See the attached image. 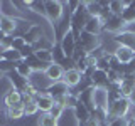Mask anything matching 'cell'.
Masks as SVG:
<instances>
[{
  "label": "cell",
  "instance_id": "obj_18",
  "mask_svg": "<svg viewBox=\"0 0 135 126\" xmlns=\"http://www.w3.org/2000/svg\"><path fill=\"white\" fill-rule=\"evenodd\" d=\"M73 111H74V116H76V119L79 121V124H84V123H86V121L91 118V113L88 111V108L84 106V104H83L79 99H78V104H76V108L73 109Z\"/></svg>",
  "mask_w": 135,
  "mask_h": 126
},
{
  "label": "cell",
  "instance_id": "obj_30",
  "mask_svg": "<svg viewBox=\"0 0 135 126\" xmlns=\"http://www.w3.org/2000/svg\"><path fill=\"white\" fill-rule=\"evenodd\" d=\"M86 8L90 17H100L101 14V3L100 2H86Z\"/></svg>",
  "mask_w": 135,
  "mask_h": 126
},
{
  "label": "cell",
  "instance_id": "obj_27",
  "mask_svg": "<svg viewBox=\"0 0 135 126\" xmlns=\"http://www.w3.org/2000/svg\"><path fill=\"white\" fill-rule=\"evenodd\" d=\"M15 71L17 72H19L20 76H22V77H31V74H32V69L31 67H29L27 64H25L24 61H19V62H15Z\"/></svg>",
  "mask_w": 135,
  "mask_h": 126
},
{
  "label": "cell",
  "instance_id": "obj_25",
  "mask_svg": "<svg viewBox=\"0 0 135 126\" xmlns=\"http://www.w3.org/2000/svg\"><path fill=\"white\" fill-rule=\"evenodd\" d=\"M0 59H5V61H10V62H19V61H24L22 56H20V50H15V49H7L0 54Z\"/></svg>",
  "mask_w": 135,
  "mask_h": 126
},
{
  "label": "cell",
  "instance_id": "obj_21",
  "mask_svg": "<svg viewBox=\"0 0 135 126\" xmlns=\"http://www.w3.org/2000/svg\"><path fill=\"white\" fill-rule=\"evenodd\" d=\"M22 19V17H20ZM17 24H19V19H10V17H3L2 15V22H0V29L7 34V35H14Z\"/></svg>",
  "mask_w": 135,
  "mask_h": 126
},
{
  "label": "cell",
  "instance_id": "obj_10",
  "mask_svg": "<svg viewBox=\"0 0 135 126\" xmlns=\"http://www.w3.org/2000/svg\"><path fill=\"white\" fill-rule=\"evenodd\" d=\"M90 82L93 87H98V89H108L110 87V79H108V72L100 69H95V72L91 74Z\"/></svg>",
  "mask_w": 135,
  "mask_h": 126
},
{
  "label": "cell",
  "instance_id": "obj_37",
  "mask_svg": "<svg viewBox=\"0 0 135 126\" xmlns=\"http://www.w3.org/2000/svg\"><path fill=\"white\" fill-rule=\"evenodd\" d=\"M12 42H14V35H7L5 39L2 40L0 47H2L3 50H7V49H12Z\"/></svg>",
  "mask_w": 135,
  "mask_h": 126
},
{
  "label": "cell",
  "instance_id": "obj_31",
  "mask_svg": "<svg viewBox=\"0 0 135 126\" xmlns=\"http://www.w3.org/2000/svg\"><path fill=\"white\" fill-rule=\"evenodd\" d=\"M24 113H25V116H34V114H37V113H39V106H37L36 101H31V103L24 104Z\"/></svg>",
  "mask_w": 135,
  "mask_h": 126
},
{
  "label": "cell",
  "instance_id": "obj_22",
  "mask_svg": "<svg viewBox=\"0 0 135 126\" xmlns=\"http://www.w3.org/2000/svg\"><path fill=\"white\" fill-rule=\"evenodd\" d=\"M25 5L31 12L34 14H39L42 17H46V2H39V0H29V2H25Z\"/></svg>",
  "mask_w": 135,
  "mask_h": 126
},
{
  "label": "cell",
  "instance_id": "obj_17",
  "mask_svg": "<svg viewBox=\"0 0 135 126\" xmlns=\"http://www.w3.org/2000/svg\"><path fill=\"white\" fill-rule=\"evenodd\" d=\"M3 103H5V108H12V106L20 104L22 103V92L15 91L14 87H8L7 92L3 94Z\"/></svg>",
  "mask_w": 135,
  "mask_h": 126
},
{
  "label": "cell",
  "instance_id": "obj_43",
  "mask_svg": "<svg viewBox=\"0 0 135 126\" xmlns=\"http://www.w3.org/2000/svg\"><path fill=\"white\" fill-rule=\"evenodd\" d=\"M5 37H7V34H5V32H3V30H2V29H0V44H2V40H3V39H5Z\"/></svg>",
  "mask_w": 135,
  "mask_h": 126
},
{
  "label": "cell",
  "instance_id": "obj_34",
  "mask_svg": "<svg viewBox=\"0 0 135 126\" xmlns=\"http://www.w3.org/2000/svg\"><path fill=\"white\" fill-rule=\"evenodd\" d=\"M36 54V49H34V45H29V44H25L22 49H20V56H22V59H27V57H31Z\"/></svg>",
  "mask_w": 135,
  "mask_h": 126
},
{
  "label": "cell",
  "instance_id": "obj_41",
  "mask_svg": "<svg viewBox=\"0 0 135 126\" xmlns=\"http://www.w3.org/2000/svg\"><path fill=\"white\" fill-rule=\"evenodd\" d=\"M127 72H132V74H135V59H133L132 62H130L128 66H127V71H125V74H127Z\"/></svg>",
  "mask_w": 135,
  "mask_h": 126
},
{
  "label": "cell",
  "instance_id": "obj_20",
  "mask_svg": "<svg viewBox=\"0 0 135 126\" xmlns=\"http://www.w3.org/2000/svg\"><path fill=\"white\" fill-rule=\"evenodd\" d=\"M24 62L32 69V72H44V71L49 67V64H46V62L39 61V59L36 57V54H34V56H31V57H27V59H24Z\"/></svg>",
  "mask_w": 135,
  "mask_h": 126
},
{
  "label": "cell",
  "instance_id": "obj_13",
  "mask_svg": "<svg viewBox=\"0 0 135 126\" xmlns=\"http://www.w3.org/2000/svg\"><path fill=\"white\" fill-rule=\"evenodd\" d=\"M34 101L37 103V106H39V111H41V113H49L51 108L54 106V99L51 98L47 92H44V91H39V92H37L36 98H34Z\"/></svg>",
  "mask_w": 135,
  "mask_h": 126
},
{
  "label": "cell",
  "instance_id": "obj_8",
  "mask_svg": "<svg viewBox=\"0 0 135 126\" xmlns=\"http://www.w3.org/2000/svg\"><path fill=\"white\" fill-rule=\"evenodd\" d=\"M44 92H47L51 98L56 101V99H59V98H64V96H68V94L71 92V89L68 87V84H64L62 81H57V82L49 84L47 89H46Z\"/></svg>",
  "mask_w": 135,
  "mask_h": 126
},
{
  "label": "cell",
  "instance_id": "obj_7",
  "mask_svg": "<svg viewBox=\"0 0 135 126\" xmlns=\"http://www.w3.org/2000/svg\"><path fill=\"white\" fill-rule=\"evenodd\" d=\"M59 45H61V49H62V52H64L66 57H73L74 49H76V45H78V40H76V37L73 35V32L68 30L64 35L61 37V42H59Z\"/></svg>",
  "mask_w": 135,
  "mask_h": 126
},
{
  "label": "cell",
  "instance_id": "obj_11",
  "mask_svg": "<svg viewBox=\"0 0 135 126\" xmlns=\"http://www.w3.org/2000/svg\"><path fill=\"white\" fill-rule=\"evenodd\" d=\"M113 40L117 42V45H123V47L135 50V30H123V32L117 34L113 37Z\"/></svg>",
  "mask_w": 135,
  "mask_h": 126
},
{
  "label": "cell",
  "instance_id": "obj_46",
  "mask_svg": "<svg viewBox=\"0 0 135 126\" xmlns=\"http://www.w3.org/2000/svg\"><path fill=\"white\" fill-rule=\"evenodd\" d=\"M0 22H2V14H0Z\"/></svg>",
  "mask_w": 135,
  "mask_h": 126
},
{
  "label": "cell",
  "instance_id": "obj_14",
  "mask_svg": "<svg viewBox=\"0 0 135 126\" xmlns=\"http://www.w3.org/2000/svg\"><path fill=\"white\" fill-rule=\"evenodd\" d=\"M83 77L84 76L79 72V71H76L74 67L73 69H69V71H64V76H62V82L64 84H68V87H76L79 82L83 81Z\"/></svg>",
  "mask_w": 135,
  "mask_h": 126
},
{
  "label": "cell",
  "instance_id": "obj_45",
  "mask_svg": "<svg viewBox=\"0 0 135 126\" xmlns=\"http://www.w3.org/2000/svg\"><path fill=\"white\" fill-rule=\"evenodd\" d=\"M2 52H3V49H2V47H0V54H2Z\"/></svg>",
  "mask_w": 135,
  "mask_h": 126
},
{
  "label": "cell",
  "instance_id": "obj_12",
  "mask_svg": "<svg viewBox=\"0 0 135 126\" xmlns=\"http://www.w3.org/2000/svg\"><path fill=\"white\" fill-rule=\"evenodd\" d=\"M113 56H115L123 66H128L135 59V50L128 49V47H123V45H117L115 50H113Z\"/></svg>",
  "mask_w": 135,
  "mask_h": 126
},
{
  "label": "cell",
  "instance_id": "obj_6",
  "mask_svg": "<svg viewBox=\"0 0 135 126\" xmlns=\"http://www.w3.org/2000/svg\"><path fill=\"white\" fill-rule=\"evenodd\" d=\"M7 79H8V82H10V87H14L15 91H19V92H25V89H27V86L31 84V79H27V77H22L17 71H12V72H8L7 74Z\"/></svg>",
  "mask_w": 135,
  "mask_h": 126
},
{
  "label": "cell",
  "instance_id": "obj_38",
  "mask_svg": "<svg viewBox=\"0 0 135 126\" xmlns=\"http://www.w3.org/2000/svg\"><path fill=\"white\" fill-rule=\"evenodd\" d=\"M107 126H127V118H117V119L110 121Z\"/></svg>",
  "mask_w": 135,
  "mask_h": 126
},
{
  "label": "cell",
  "instance_id": "obj_23",
  "mask_svg": "<svg viewBox=\"0 0 135 126\" xmlns=\"http://www.w3.org/2000/svg\"><path fill=\"white\" fill-rule=\"evenodd\" d=\"M25 113H24V104H17V106H12V108H7V118L8 119H20L24 118Z\"/></svg>",
  "mask_w": 135,
  "mask_h": 126
},
{
  "label": "cell",
  "instance_id": "obj_32",
  "mask_svg": "<svg viewBox=\"0 0 135 126\" xmlns=\"http://www.w3.org/2000/svg\"><path fill=\"white\" fill-rule=\"evenodd\" d=\"M52 57H54V64H61V62L66 59L64 52H62V49H61V45H54V49H52Z\"/></svg>",
  "mask_w": 135,
  "mask_h": 126
},
{
  "label": "cell",
  "instance_id": "obj_39",
  "mask_svg": "<svg viewBox=\"0 0 135 126\" xmlns=\"http://www.w3.org/2000/svg\"><path fill=\"white\" fill-rule=\"evenodd\" d=\"M79 126H103V124H101L100 121L96 119V118H93V116H91V118H90V119H88L84 124H79Z\"/></svg>",
  "mask_w": 135,
  "mask_h": 126
},
{
  "label": "cell",
  "instance_id": "obj_19",
  "mask_svg": "<svg viewBox=\"0 0 135 126\" xmlns=\"http://www.w3.org/2000/svg\"><path fill=\"white\" fill-rule=\"evenodd\" d=\"M101 30H103V22H101L98 17H90L88 24L84 25V32L93 34V35H100Z\"/></svg>",
  "mask_w": 135,
  "mask_h": 126
},
{
  "label": "cell",
  "instance_id": "obj_26",
  "mask_svg": "<svg viewBox=\"0 0 135 126\" xmlns=\"http://www.w3.org/2000/svg\"><path fill=\"white\" fill-rule=\"evenodd\" d=\"M128 0H125V2H120V0H113V2H110V12H112L113 15H122L125 10V7L128 5Z\"/></svg>",
  "mask_w": 135,
  "mask_h": 126
},
{
  "label": "cell",
  "instance_id": "obj_3",
  "mask_svg": "<svg viewBox=\"0 0 135 126\" xmlns=\"http://www.w3.org/2000/svg\"><path fill=\"white\" fill-rule=\"evenodd\" d=\"M78 44L81 45V47L86 50L88 54L95 52L98 47H101V40H100V35H93V34H88V32H81V35H79V40Z\"/></svg>",
  "mask_w": 135,
  "mask_h": 126
},
{
  "label": "cell",
  "instance_id": "obj_35",
  "mask_svg": "<svg viewBox=\"0 0 135 126\" xmlns=\"http://www.w3.org/2000/svg\"><path fill=\"white\" fill-rule=\"evenodd\" d=\"M27 44L25 42V39L22 35H14V42H12V49H15V50H20L24 47V45Z\"/></svg>",
  "mask_w": 135,
  "mask_h": 126
},
{
  "label": "cell",
  "instance_id": "obj_42",
  "mask_svg": "<svg viewBox=\"0 0 135 126\" xmlns=\"http://www.w3.org/2000/svg\"><path fill=\"white\" fill-rule=\"evenodd\" d=\"M128 101H130V104H132V108H135V89L132 91V94L128 96Z\"/></svg>",
  "mask_w": 135,
  "mask_h": 126
},
{
  "label": "cell",
  "instance_id": "obj_36",
  "mask_svg": "<svg viewBox=\"0 0 135 126\" xmlns=\"http://www.w3.org/2000/svg\"><path fill=\"white\" fill-rule=\"evenodd\" d=\"M62 111H64V108H62L61 104H56V103H54V106L51 108L49 114H51V116H54L56 119H59V118H61V114H62Z\"/></svg>",
  "mask_w": 135,
  "mask_h": 126
},
{
  "label": "cell",
  "instance_id": "obj_16",
  "mask_svg": "<svg viewBox=\"0 0 135 126\" xmlns=\"http://www.w3.org/2000/svg\"><path fill=\"white\" fill-rule=\"evenodd\" d=\"M44 76L47 77V81L51 82H57L62 81V76H64V69L59 64H49V67L44 71Z\"/></svg>",
  "mask_w": 135,
  "mask_h": 126
},
{
  "label": "cell",
  "instance_id": "obj_29",
  "mask_svg": "<svg viewBox=\"0 0 135 126\" xmlns=\"http://www.w3.org/2000/svg\"><path fill=\"white\" fill-rule=\"evenodd\" d=\"M36 57L39 59V61L46 62V64H54L52 50H36Z\"/></svg>",
  "mask_w": 135,
  "mask_h": 126
},
{
  "label": "cell",
  "instance_id": "obj_2",
  "mask_svg": "<svg viewBox=\"0 0 135 126\" xmlns=\"http://www.w3.org/2000/svg\"><path fill=\"white\" fill-rule=\"evenodd\" d=\"M64 17V2L59 0H47L46 2V19L51 24H57Z\"/></svg>",
  "mask_w": 135,
  "mask_h": 126
},
{
  "label": "cell",
  "instance_id": "obj_4",
  "mask_svg": "<svg viewBox=\"0 0 135 126\" xmlns=\"http://www.w3.org/2000/svg\"><path fill=\"white\" fill-rule=\"evenodd\" d=\"M44 35H46L44 27H42V25H39V24H32L31 27H29L27 30L24 32V35H22V37L25 39V42H27L29 45H36Z\"/></svg>",
  "mask_w": 135,
  "mask_h": 126
},
{
  "label": "cell",
  "instance_id": "obj_9",
  "mask_svg": "<svg viewBox=\"0 0 135 126\" xmlns=\"http://www.w3.org/2000/svg\"><path fill=\"white\" fill-rule=\"evenodd\" d=\"M78 99L88 108L90 113L95 111V87L93 86H86L84 89H81V92H78Z\"/></svg>",
  "mask_w": 135,
  "mask_h": 126
},
{
  "label": "cell",
  "instance_id": "obj_28",
  "mask_svg": "<svg viewBox=\"0 0 135 126\" xmlns=\"http://www.w3.org/2000/svg\"><path fill=\"white\" fill-rule=\"evenodd\" d=\"M57 121L54 116H51L49 113H42L39 118V126H57Z\"/></svg>",
  "mask_w": 135,
  "mask_h": 126
},
{
  "label": "cell",
  "instance_id": "obj_24",
  "mask_svg": "<svg viewBox=\"0 0 135 126\" xmlns=\"http://www.w3.org/2000/svg\"><path fill=\"white\" fill-rule=\"evenodd\" d=\"M122 19L125 20L127 25H130V24L135 22V2H130L128 5L125 7L123 14H122Z\"/></svg>",
  "mask_w": 135,
  "mask_h": 126
},
{
  "label": "cell",
  "instance_id": "obj_5",
  "mask_svg": "<svg viewBox=\"0 0 135 126\" xmlns=\"http://www.w3.org/2000/svg\"><path fill=\"white\" fill-rule=\"evenodd\" d=\"M125 27H127V24H125V20L122 19V15H112L107 22L103 24V30L110 32V34H115V35L120 34V32H123Z\"/></svg>",
  "mask_w": 135,
  "mask_h": 126
},
{
  "label": "cell",
  "instance_id": "obj_33",
  "mask_svg": "<svg viewBox=\"0 0 135 126\" xmlns=\"http://www.w3.org/2000/svg\"><path fill=\"white\" fill-rule=\"evenodd\" d=\"M0 71H2L3 74H8V72H12V71H15V62L0 59Z\"/></svg>",
  "mask_w": 135,
  "mask_h": 126
},
{
  "label": "cell",
  "instance_id": "obj_44",
  "mask_svg": "<svg viewBox=\"0 0 135 126\" xmlns=\"http://www.w3.org/2000/svg\"><path fill=\"white\" fill-rule=\"evenodd\" d=\"M0 77H3V72H2V71H0Z\"/></svg>",
  "mask_w": 135,
  "mask_h": 126
},
{
  "label": "cell",
  "instance_id": "obj_15",
  "mask_svg": "<svg viewBox=\"0 0 135 126\" xmlns=\"http://www.w3.org/2000/svg\"><path fill=\"white\" fill-rule=\"evenodd\" d=\"M108 89H98L95 87V109L108 111Z\"/></svg>",
  "mask_w": 135,
  "mask_h": 126
},
{
  "label": "cell",
  "instance_id": "obj_1",
  "mask_svg": "<svg viewBox=\"0 0 135 126\" xmlns=\"http://www.w3.org/2000/svg\"><path fill=\"white\" fill-rule=\"evenodd\" d=\"M132 113V104L127 98H120L115 103L108 104V118H107V124L110 121L117 119V118H127Z\"/></svg>",
  "mask_w": 135,
  "mask_h": 126
},
{
  "label": "cell",
  "instance_id": "obj_40",
  "mask_svg": "<svg viewBox=\"0 0 135 126\" xmlns=\"http://www.w3.org/2000/svg\"><path fill=\"white\" fill-rule=\"evenodd\" d=\"M127 126H135V113L133 111L127 116Z\"/></svg>",
  "mask_w": 135,
  "mask_h": 126
}]
</instances>
